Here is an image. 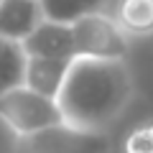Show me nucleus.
I'll return each instance as SVG.
<instances>
[{"label":"nucleus","instance_id":"f03ea898","mask_svg":"<svg viewBox=\"0 0 153 153\" xmlns=\"http://www.w3.org/2000/svg\"><path fill=\"white\" fill-rule=\"evenodd\" d=\"M0 120L13 130L16 138H23L46 130L51 125H59L64 123V117H61L56 100H49L21 84L0 97Z\"/></svg>","mask_w":153,"mask_h":153},{"label":"nucleus","instance_id":"9b49d317","mask_svg":"<svg viewBox=\"0 0 153 153\" xmlns=\"http://www.w3.org/2000/svg\"><path fill=\"white\" fill-rule=\"evenodd\" d=\"M123 153H153V117L138 123L125 135Z\"/></svg>","mask_w":153,"mask_h":153},{"label":"nucleus","instance_id":"20e7f679","mask_svg":"<svg viewBox=\"0 0 153 153\" xmlns=\"http://www.w3.org/2000/svg\"><path fill=\"white\" fill-rule=\"evenodd\" d=\"M107 133H92L79 130L69 123H59L46 130H38L33 135L16 138L13 153H110Z\"/></svg>","mask_w":153,"mask_h":153},{"label":"nucleus","instance_id":"423d86ee","mask_svg":"<svg viewBox=\"0 0 153 153\" xmlns=\"http://www.w3.org/2000/svg\"><path fill=\"white\" fill-rule=\"evenodd\" d=\"M44 23L38 0H3L0 5V38L23 44Z\"/></svg>","mask_w":153,"mask_h":153},{"label":"nucleus","instance_id":"39448f33","mask_svg":"<svg viewBox=\"0 0 153 153\" xmlns=\"http://www.w3.org/2000/svg\"><path fill=\"white\" fill-rule=\"evenodd\" d=\"M21 46L28 59H76L74 33L64 23L44 21Z\"/></svg>","mask_w":153,"mask_h":153},{"label":"nucleus","instance_id":"9d476101","mask_svg":"<svg viewBox=\"0 0 153 153\" xmlns=\"http://www.w3.org/2000/svg\"><path fill=\"white\" fill-rule=\"evenodd\" d=\"M38 3L44 10V21L71 26L89 13L105 10L110 0H38Z\"/></svg>","mask_w":153,"mask_h":153},{"label":"nucleus","instance_id":"f257e3e1","mask_svg":"<svg viewBox=\"0 0 153 153\" xmlns=\"http://www.w3.org/2000/svg\"><path fill=\"white\" fill-rule=\"evenodd\" d=\"M135 97V82L125 61H97L76 56L56 105L64 123L79 130L105 133Z\"/></svg>","mask_w":153,"mask_h":153},{"label":"nucleus","instance_id":"0eeeda50","mask_svg":"<svg viewBox=\"0 0 153 153\" xmlns=\"http://www.w3.org/2000/svg\"><path fill=\"white\" fill-rule=\"evenodd\" d=\"M74 59H28L26 64V87L56 100L66 82V74Z\"/></svg>","mask_w":153,"mask_h":153},{"label":"nucleus","instance_id":"f8f14e48","mask_svg":"<svg viewBox=\"0 0 153 153\" xmlns=\"http://www.w3.org/2000/svg\"><path fill=\"white\" fill-rule=\"evenodd\" d=\"M0 5H3V0H0Z\"/></svg>","mask_w":153,"mask_h":153},{"label":"nucleus","instance_id":"6e6552de","mask_svg":"<svg viewBox=\"0 0 153 153\" xmlns=\"http://www.w3.org/2000/svg\"><path fill=\"white\" fill-rule=\"evenodd\" d=\"M110 13L128 38L153 36V0H115Z\"/></svg>","mask_w":153,"mask_h":153},{"label":"nucleus","instance_id":"1a4fd4ad","mask_svg":"<svg viewBox=\"0 0 153 153\" xmlns=\"http://www.w3.org/2000/svg\"><path fill=\"white\" fill-rule=\"evenodd\" d=\"M26 64L28 56L23 46L8 38H0V97L26 84Z\"/></svg>","mask_w":153,"mask_h":153},{"label":"nucleus","instance_id":"7ed1b4c3","mask_svg":"<svg viewBox=\"0 0 153 153\" xmlns=\"http://www.w3.org/2000/svg\"><path fill=\"white\" fill-rule=\"evenodd\" d=\"M71 33H74L76 56H84V59L125 61L128 49H130V38L123 33L112 13L107 10L79 18L76 23H71Z\"/></svg>","mask_w":153,"mask_h":153}]
</instances>
